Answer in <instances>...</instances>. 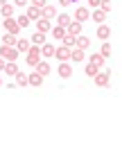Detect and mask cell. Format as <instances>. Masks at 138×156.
Masks as SVG:
<instances>
[{
    "label": "cell",
    "instance_id": "27",
    "mask_svg": "<svg viewBox=\"0 0 138 156\" xmlns=\"http://www.w3.org/2000/svg\"><path fill=\"white\" fill-rule=\"evenodd\" d=\"M61 41H63L61 45H66V48H75V41H77V36H70V34H66Z\"/></svg>",
    "mask_w": 138,
    "mask_h": 156
},
{
    "label": "cell",
    "instance_id": "14",
    "mask_svg": "<svg viewBox=\"0 0 138 156\" xmlns=\"http://www.w3.org/2000/svg\"><path fill=\"white\" fill-rule=\"evenodd\" d=\"M25 16H27L30 20H39V18H43V16H41V9H39V7H34V5H30V7H27V14H25Z\"/></svg>",
    "mask_w": 138,
    "mask_h": 156
},
{
    "label": "cell",
    "instance_id": "7",
    "mask_svg": "<svg viewBox=\"0 0 138 156\" xmlns=\"http://www.w3.org/2000/svg\"><path fill=\"white\" fill-rule=\"evenodd\" d=\"M57 73H59V77H63V79H68L73 75V66L68 61H61V66L57 68Z\"/></svg>",
    "mask_w": 138,
    "mask_h": 156
},
{
    "label": "cell",
    "instance_id": "34",
    "mask_svg": "<svg viewBox=\"0 0 138 156\" xmlns=\"http://www.w3.org/2000/svg\"><path fill=\"white\" fill-rule=\"evenodd\" d=\"M27 2H30V0H14L12 5H14V7H25V5H27Z\"/></svg>",
    "mask_w": 138,
    "mask_h": 156
},
{
    "label": "cell",
    "instance_id": "13",
    "mask_svg": "<svg viewBox=\"0 0 138 156\" xmlns=\"http://www.w3.org/2000/svg\"><path fill=\"white\" fill-rule=\"evenodd\" d=\"M50 27H52V25H50V20H48V18H39V20H36V32H43V34H48V32H50Z\"/></svg>",
    "mask_w": 138,
    "mask_h": 156
},
{
    "label": "cell",
    "instance_id": "16",
    "mask_svg": "<svg viewBox=\"0 0 138 156\" xmlns=\"http://www.w3.org/2000/svg\"><path fill=\"white\" fill-rule=\"evenodd\" d=\"M30 45H32L30 39H23V36H18V41H16V50H18V52H27Z\"/></svg>",
    "mask_w": 138,
    "mask_h": 156
},
{
    "label": "cell",
    "instance_id": "21",
    "mask_svg": "<svg viewBox=\"0 0 138 156\" xmlns=\"http://www.w3.org/2000/svg\"><path fill=\"white\" fill-rule=\"evenodd\" d=\"M97 36H100V39H102V41H107L109 39V36H111V27H109V25H100V27H97Z\"/></svg>",
    "mask_w": 138,
    "mask_h": 156
},
{
    "label": "cell",
    "instance_id": "18",
    "mask_svg": "<svg viewBox=\"0 0 138 156\" xmlns=\"http://www.w3.org/2000/svg\"><path fill=\"white\" fill-rule=\"evenodd\" d=\"M41 16H43V18H48V20L55 18V16H57V7H52V5H45V7L41 9Z\"/></svg>",
    "mask_w": 138,
    "mask_h": 156
},
{
    "label": "cell",
    "instance_id": "28",
    "mask_svg": "<svg viewBox=\"0 0 138 156\" xmlns=\"http://www.w3.org/2000/svg\"><path fill=\"white\" fill-rule=\"evenodd\" d=\"M14 77H16V84H18V86H27V75H25V73H16L14 75Z\"/></svg>",
    "mask_w": 138,
    "mask_h": 156
},
{
    "label": "cell",
    "instance_id": "29",
    "mask_svg": "<svg viewBox=\"0 0 138 156\" xmlns=\"http://www.w3.org/2000/svg\"><path fill=\"white\" fill-rule=\"evenodd\" d=\"M84 73H86V75H88V77H95V75H97V73H100V68H97V66H93V63H91V61H88V66H86V70H84Z\"/></svg>",
    "mask_w": 138,
    "mask_h": 156
},
{
    "label": "cell",
    "instance_id": "11",
    "mask_svg": "<svg viewBox=\"0 0 138 156\" xmlns=\"http://www.w3.org/2000/svg\"><path fill=\"white\" fill-rule=\"evenodd\" d=\"M55 48L57 45H52V43H43V45H41V57H45V59L55 57Z\"/></svg>",
    "mask_w": 138,
    "mask_h": 156
},
{
    "label": "cell",
    "instance_id": "12",
    "mask_svg": "<svg viewBox=\"0 0 138 156\" xmlns=\"http://www.w3.org/2000/svg\"><path fill=\"white\" fill-rule=\"evenodd\" d=\"M34 68H36V73H39V75H43V77H45V75H50V70H52V68H50V63L43 61V59H41V61L36 63Z\"/></svg>",
    "mask_w": 138,
    "mask_h": 156
},
{
    "label": "cell",
    "instance_id": "8",
    "mask_svg": "<svg viewBox=\"0 0 138 156\" xmlns=\"http://www.w3.org/2000/svg\"><path fill=\"white\" fill-rule=\"evenodd\" d=\"M43 84V75H39V73H30L27 75V86H41Z\"/></svg>",
    "mask_w": 138,
    "mask_h": 156
},
{
    "label": "cell",
    "instance_id": "23",
    "mask_svg": "<svg viewBox=\"0 0 138 156\" xmlns=\"http://www.w3.org/2000/svg\"><path fill=\"white\" fill-rule=\"evenodd\" d=\"M48 34H52L55 39H63L66 36V27H59V25H55V27H50V32Z\"/></svg>",
    "mask_w": 138,
    "mask_h": 156
},
{
    "label": "cell",
    "instance_id": "6",
    "mask_svg": "<svg viewBox=\"0 0 138 156\" xmlns=\"http://www.w3.org/2000/svg\"><path fill=\"white\" fill-rule=\"evenodd\" d=\"M88 18H91V9H88V7H77V9H75V20L86 23Z\"/></svg>",
    "mask_w": 138,
    "mask_h": 156
},
{
    "label": "cell",
    "instance_id": "37",
    "mask_svg": "<svg viewBox=\"0 0 138 156\" xmlns=\"http://www.w3.org/2000/svg\"><path fill=\"white\" fill-rule=\"evenodd\" d=\"M59 5H61V7H68V5H70V0H59Z\"/></svg>",
    "mask_w": 138,
    "mask_h": 156
},
{
    "label": "cell",
    "instance_id": "2",
    "mask_svg": "<svg viewBox=\"0 0 138 156\" xmlns=\"http://www.w3.org/2000/svg\"><path fill=\"white\" fill-rule=\"evenodd\" d=\"M20 52L16 50V48H9V45H0V57L5 59V61H16L18 59Z\"/></svg>",
    "mask_w": 138,
    "mask_h": 156
},
{
    "label": "cell",
    "instance_id": "35",
    "mask_svg": "<svg viewBox=\"0 0 138 156\" xmlns=\"http://www.w3.org/2000/svg\"><path fill=\"white\" fill-rule=\"evenodd\" d=\"M100 7V0H88V9H97Z\"/></svg>",
    "mask_w": 138,
    "mask_h": 156
},
{
    "label": "cell",
    "instance_id": "31",
    "mask_svg": "<svg viewBox=\"0 0 138 156\" xmlns=\"http://www.w3.org/2000/svg\"><path fill=\"white\" fill-rule=\"evenodd\" d=\"M100 9H102L104 14L111 12V0H100Z\"/></svg>",
    "mask_w": 138,
    "mask_h": 156
},
{
    "label": "cell",
    "instance_id": "15",
    "mask_svg": "<svg viewBox=\"0 0 138 156\" xmlns=\"http://www.w3.org/2000/svg\"><path fill=\"white\" fill-rule=\"evenodd\" d=\"M93 79H95V84H97V86H109V82H111L109 73H97Z\"/></svg>",
    "mask_w": 138,
    "mask_h": 156
},
{
    "label": "cell",
    "instance_id": "32",
    "mask_svg": "<svg viewBox=\"0 0 138 156\" xmlns=\"http://www.w3.org/2000/svg\"><path fill=\"white\" fill-rule=\"evenodd\" d=\"M100 55H102L104 59H107V57H111V45H109L107 41H104V45H102V50H100Z\"/></svg>",
    "mask_w": 138,
    "mask_h": 156
},
{
    "label": "cell",
    "instance_id": "25",
    "mask_svg": "<svg viewBox=\"0 0 138 156\" xmlns=\"http://www.w3.org/2000/svg\"><path fill=\"white\" fill-rule=\"evenodd\" d=\"M2 73H7V75H12V77H14V75L18 73V66H16V61H7V63H5V70H2Z\"/></svg>",
    "mask_w": 138,
    "mask_h": 156
},
{
    "label": "cell",
    "instance_id": "24",
    "mask_svg": "<svg viewBox=\"0 0 138 156\" xmlns=\"http://www.w3.org/2000/svg\"><path fill=\"white\" fill-rule=\"evenodd\" d=\"M70 20H73V16H68V14H59L57 16V25H59V27H68Z\"/></svg>",
    "mask_w": 138,
    "mask_h": 156
},
{
    "label": "cell",
    "instance_id": "33",
    "mask_svg": "<svg viewBox=\"0 0 138 156\" xmlns=\"http://www.w3.org/2000/svg\"><path fill=\"white\" fill-rule=\"evenodd\" d=\"M32 5H34V7H39V9H43V7H45V0H32Z\"/></svg>",
    "mask_w": 138,
    "mask_h": 156
},
{
    "label": "cell",
    "instance_id": "40",
    "mask_svg": "<svg viewBox=\"0 0 138 156\" xmlns=\"http://www.w3.org/2000/svg\"><path fill=\"white\" fill-rule=\"evenodd\" d=\"M70 2H77V0H70Z\"/></svg>",
    "mask_w": 138,
    "mask_h": 156
},
{
    "label": "cell",
    "instance_id": "20",
    "mask_svg": "<svg viewBox=\"0 0 138 156\" xmlns=\"http://www.w3.org/2000/svg\"><path fill=\"white\" fill-rule=\"evenodd\" d=\"M88 45H91V39H88V36H82V34H79V36H77V41H75V48H79V50H86Z\"/></svg>",
    "mask_w": 138,
    "mask_h": 156
},
{
    "label": "cell",
    "instance_id": "1",
    "mask_svg": "<svg viewBox=\"0 0 138 156\" xmlns=\"http://www.w3.org/2000/svg\"><path fill=\"white\" fill-rule=\"evenodd\" d=\"M25 55H27V59H25V61H27V66L34 68L36 63L41 61V45H30V50L25 52Z\"/></svg>",
    "mask_w": 138,
    "mask_h": 156
},
{
    "label": "cell",
    "instance_id": "38",
    "mask_svg": "<svg viewBox=\"0 0 138 156\" xmlns=\"http://www.w3.org/2000/svg\"><path fill=\"white\" fill-rule=\"evenodd\" d=\"M5 2H7V0H0V5H5Z\"/></svg>",
    "mask_w": 138,
    "mask_h": 156
},
{
    "label": "cell",
    "instance_id": "4",
    "mask_svg": "<svg viewBox=\"0 0 138 156\" xmlns=\"http://www.w3.org/2000/svg\"><path fill=\"white\" fill-rule=\"evenodd\" d=\"M70 52H73V48H66V45L55 48V57L59 59V61H70Z\"/></svg>",
    "mask_w": 138,
    "mask_h": 156
},
{
    "label": "cell",
    "instance_id": "19",
    "mask_svg": "<svg viewBox=\"0 0 138 156\" xmlns=\"http://www.w3.org/2000/svg\"><path fill=\"white\" fill-rule=\"evenodd\" d=\"M30 43H32V45H43V43H45V34H43V32H34L32 39H30Z\"/></svg>",
    "mask_w": 138,
    "mask_h": 156
},
{
    "label": "cell",
    "instance_id": "17",
    "mask_svg": "<svg viewBox=\"0 0 138 156\" xmlns=\"http://www.w3.org/2000/svg\"><path fill=\"white\" fill-rule=\"evenodd\" d=\"M91 18H93V20H95V23H97V25H102V23H104V20H107V14H104V12H102V9H100V7H97V9H93V14H91Z\"/></svg>",
    "mask_w": 138,
    "mask_h": 156
},
{
    "label": "cell",
    "instance_id": "30",
    "mask_svg": "<svg viewBox=\"0 0 138 156\" xmlns=\"http://www.w3.org/2000/svg\"><path fill=\"white\" fill-rule=\"evenodd\" d=\"M16 23H18V27H20V30H25V27H27V25L32 23V20L27 18V16H18V18H16Z\"/></svg>",
    "mask_w": 138,
    "mask_h": 156
},
{
    "label": "cell",
    "instance_id": "22",
    "mask_svg": "<svg viewBox=\"0 0 138 156\" xmlns=\"http://www.w3.org/2000/svg\"><path fill=\"white\" fill-rule=\"evenodd\" d=\"M16 41H18V36H16V34H9V32H7V34H5V36H2V45H9V48H16Z\"/></svg>",
    "mask_w": 138,
    "mask_h": 156
},
{
    "label": "cell",
    "instance_id": "3",
    "mask_svg": "<svg viewBox=\"0 0 138 156\" xmlns=\"http://www.w3.org/2000/svg\"><path fill=\"white\" fill-rule=\"evenodd\" d=\"M2 25H5V30H7L9 34H16V36L20 34V27H18V23H16L14 16H12V18H2Z\"/></svg>",
    "mask_w": 138,
    "mask_h": 156
},
{
    "label": "cell",
    "instance_id": "10",
    "mask_svg": "<svg viewBox=\"0 0 138 156\" xmlns=\"http://www.w3.org/2000/svg\"><path fill=\"white\" fill-rule=\"evenodd\" d=\"M84 59H86V50H79V48H73V52H70V61L79 63V61H84Z\"/></svg>",
    "mask_w": 138,
    "mask_h": 156
},
{
    "label": "cell",
    "instance_id": "36",
    "mask_svg": "<svg viewBox=\"0 0 138 156\" xmlns=\"http://www.w3.org/2000/svg\"><path fill=\"white\" fill-rule=\"evenodd\" d=\"M5 63H7V61H5V59H2V57H0V73H2V70H5Z\"/></svg>",
    "mask_w": 138,
    "mask_h": 156
},
{
    "label": "cell",
    "instance_id": "9",
    "mask_svg": "<svg viewBox=\"0 0 138 156\" xmlns=\"http://www.w3.org/2000/svg\"><path fill=\"white\" fill-rule=\"evenodd\" d=\"M14 5L12 2H5V5H0V16H2V18H12L14 16Z\"/></svg>",
    "mask_w": 138,
    "mask_h": 156
},
{
    "label": "cell",
    "instance_id": "39",
    "mask_svg": "<svg viewBox=\"0 0 138 156\" xmlns=\"http://www.w3.org/2000/svg\"><path fill=\"white\" fill-rule=\"evenodd\" d=\"M0 86H2V77H0Z\"/></svg>",
    "mask_w": 138,
    "mask_h": 156
},
{
    "label": "cell",
    "instance_id": "5",
    "mask_svg": "<svg viewBox=\"0 0 138 156\" xmlns=\"http://www.w3.org/2000/svg\"><path fill=\"white\" fill-rule=\"evenodd\" d=\"M82 25H84V23H79V20L73 18L70 23H68V27H66V34H70V36H79V34H82Z\"/></svg>",
    "mask_w": 138,
    "mask_h": 156
},
{
    "label": "cell",
    "instance_id": "26",
    "mask_svg": "<svg viewBox=\"0 0 138 156\" xmlns=\"http://www.w3.org/2000/svg\"><path fill=\"white\" fill-rule=\"evenodd\" d=\"M88 61H91L93 66H97V68H102V66H104V57L100 55V52H97V55H91V59H88Z\"/></svg>",
    "mask_w": 138,
    "mask_h": 156
}]
</instances>
